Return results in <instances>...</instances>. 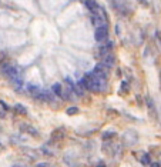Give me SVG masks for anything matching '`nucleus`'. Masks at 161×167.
<instances>
[{
  "instance_id": "f257e3e1",
  "label": "nucleus",
  "mask_w": 161,
  "mask_h": 167,
  "mask_svg": "<svg viewBox=\"0 0 161 167\" xmlns=\"http://www.w3.org/2000/svg\"><path fill=\"white\" fill-rule=\"evenodd\" d=\"M121 140H123V143L126 144V146H134V144L138 142V134L136 130H133V129H129L127 131H124L123 136H121Z\"/></svg>"
},
{
  "instance_id": "f03ea898",
  "label": "nucleus",
  "mask_w": 161,
  "mask_h": 167,
  "mask_svg": "<svg viewBox=\"0 0 161 167\" xmlns=\"http://www.w3.org/2000/svg\"><path fill=\"white\" fill-rule=\"evenodd\" d=\"M94 39L97 41H107L108 40V30L107 27H97L94 32Z\"/></svg>"
},
{
  "instance_id": "7ed1b4c3",
  "label": "nucleus",
  "mask_w": 161,
  "mask_h": 167,
  "mask_svg": "<svg viewBox=\"0 0 161 167\" xmlns=\"http://www.w3.org/2000/svg\"><path fill=\"white\" fill-rule=\"evenodd\" d=\"M91 23L97 27H107V20H105V16H100V15H96L93 13L91 16Z\"/></svg>"
},
{
  "instance_id": "20e7f679",
  "label": "nucleus",
  "mask_w": 161,
  "mask_h": 167,
  "mask_svg": "<svg viewBox=\"0 0 161 167\" xmlns=\"http://www.w3.org/2000/svg\"><path fill=\"white\" fill-rule=\"evenodd\" d=\"M93 72L96 73L98 77H103V79L107 80V76H108V67H105L103 63L96 64V67H94V70H93Z\"/></svg>"
},
{
  "instance_id": "39448f33",
  "label": "nucleus",
  "mask_w": 161,
  "mask_h": 167,
  "mask_svg": "<svg viewBox=\"0 0 161 167\" xmlns=\"http://www.w3.org/2000/svg\"><path fill=\"white\" fill-rule=\"evenodd\" d=\"M39 100H41V102H53V91H48V90H41L37 93V96H36Z\"/></svg>"
},
{
  "instance_id": "423d86ee",
  "label": "nucleus",
  "mask_w": 161,
  "mask_h": 167,
  "mask_svg": "<svg viewBox=\"0 0 161 167\" xmlns=\"http://www.w3.org/2000/svg\"><path fill=\"white\" fill-rule=\"evenodd\" d=\"M101 63L104 64L105 67L111 69V67H114V64H116V57L113 54H110V53H107V54L103 56V62Z\"/></svg>"
},
{
  "instance_id": "0eeeda50",
  "label": "nucleus",
  "mask_w": 161,
  "mask_h": 167,
  "mask_svg": "<svg viewBox=\"0 0 161 167\" xmlns=\"http://www.w3.org/2000/svg\"><path fill=\"white\" fill-rule=\"evenodd\" d=\"M20 130H22V131H26V133H29V134H32V136H39V131L34 127L29 126V124H22V126H20Z\"/></svg>"
},
{
  "instance_id": "6e6552de",
  "label": "nucleus",
  "mask_w": 161,
  "mask_h": 167,
  "mask_svg": "<svg viewBox=\"0 0 161 167\" xmlns=\"http://www.w3.org/2000/svg\"><path fill=\"white\" fill-rule=\"evenodd\" d=\"M22 151H23L24 154H27V156H29L30 159H34V160H36L37 157H39V153L34 150V149H30V147H23V149H22Z\"/></svg>"
},
{
  "instance_id": "1a4fd4ad",
  "label": "nucleus",
  "mask_w": 161,
  "mask_h": 167,
  "mask_svg": "<svg viewBox=\"0 0 161 167\" xmlns=\"http://www.w3.org/2000/svg\"><path fill=\"white\" fill-rule=\"evenodd\" d=\"M145 103H147V107H148V110L151 111L153 117H157V110H155V106H154L153 99H151V97H147V99H145Z\"/></svg>"
},
{
  "instance_id": "9d476101",
  "label": "nucleus",
  "mask_w": 161,
  "mask_h": 167,
  "mask_svg": "<svg viewBox=\"0 0 161 167\" xmlns=\"http://www.w3.org/2000/svg\"><path fill=\"white\" fill-rule=\"evenodd\" d=\"M51 91H53V94L54 96H58V97H63V89H61V84H53V87H51Z\"/></svg>"
},
{
  "instance_id": "9b49d317",
  "label": "nucleus",
  "mask_w": 161,
  "mask_h": 167,
  "mask_svg": "<svg viewBox=\"0 0 161 167\" xmlns=\"http://www.w3.org/2000/svg\"><path fill=\"white\" fill-rule=\"evenodd\" d=\"M86 7L89 9V10H91V13H94L97 10V7H98V4H97L94 0H86Z\"/></svg>"
},
{
  "instance_id": "f8f14e48",
  "label": "nucleus",
  "mask_w": 161,
  "mask_h": 167,
  "mask_svg": "<svg viewBox=\"0 0 161 167\" xmlns=\"http://www.w3.org/2000/svg\"><path fill=\"white\" fill-rule=\"evenodd\" d=\"M13 110L16 111V113H19V114H26V113H27V109L24 107L23 104H20V103L14 104V106H13Z\"/></svg>"
},
{
  "instance_id": "ddd939ff",
  "label": "nucleus",
  "mask_w": 161,
  "mask_h": 167,
  "mask_svg": "<svg viewBox=\"0 0 161 167\" xmlns=\"http://www.w3.org/2000/svg\"><path fill=\"white\" fill-rule=\"evenodd\" d=\"M111 49H113V43H111V41H107V44L100 49V54H101V56L107 54V53H108V52H110Z\"/></svg>"
},
{
  "instance_id": "4468645a",
  "label": "nucleus",
  "mask_w": 161,
  "mask_h": 167,
  "mask_svg": "<svg viewBox=\"0 0 161 167\" xmlns=\"http://www.w3.org/2000/svg\"><path fill=\"white\" fill-rule=\"evenodd\" d=\"M27 90H29V93H32V94L36 97L37 93L40 91V87H39V86H34V84H29V86H27Z\"/></svg>"
},
{
  "instance_id": "2eb2a0df",
  "label": "nucleus",
  "mask_w": 161,
  "mask_h": 167,
  "mask_svg": "<svg viewBox=\"0 0 161 167\" xmlns=\"http://www.w3.org/2000/svg\"><path fill=\"white\" fill-rule=\"evenodd\" d=\"M140 161H141V164H143V166H150V163H151V157H150V154H147V153L143 154Z\"/></svg>"
},
{
  "instance_id": "dca6fc26",
  "label": "nucleus",
  "mask_w": 161,
  "mask_h": 167,
  "mask_svg": "<svg viewBox=\"0 0 161 167\" xmlns=\"http://www.w3.org/2000/svg\"><path fill=\"white\" fill-rule=\"evenodd\" d=\"M101 137H103V140H104V142H110L113 137H116V133H114V131H104Z\"/></svg>"
},
{
  "instance_id": "f3484780",
  "label": "nucleus",
  "mask_w": 161,
  "mask_h": 167,
  "mask_svg": "<svg viewBox=\"0 0 161 167\" xmlns=\"http://www.w3.org/2000/svg\"><path fill=\"white\" fill-rule=\"evenodd\" d=\"M63 136H64L63 130H56V131L53 133V136H51V139H53V140H61Z\"/></svg>"
},
{
  "instance_id": "a211bd4d",
  "label": "nucleus",
  "mask_w": 161,
  "mask_h": 167,
  "mask_svg": "<svg viewBox=\"0 0 161 167\" xmlns=\"http://www.w3.org/2000/svg\"><path fill=\"white\" fill-rule=\"evenodd\" d=\"M66 113L69 114V116H74V114H77L79 113V107H76V106H71V107H69Z\"/></svg>"
},
{
  "instance_id": "6ab92c4d",
  "label": "nucleus",
  "mask_w": 161,
  "mask_h": 167,
  "mask_svg": "<svg viewBox=\"0 0 161 167\" xmlns=\"http://www.w3.org/2000/svg\"><path fill=\"white\" fill-rule=\"evenodd\" d=\"M129 91V81L127 80H123L121 81V87H120V93H124V91Z\"/></svg>"
},
{
  "instance_id": "aec40b11",
  "label": "nucleus",
  "mask_w": 161,
  "mask_h": 167,
  "mask_svg": "<svg viewBox=\"0 0 161 167\" xmlns=\"http://www.w3.org/2000/svg\"><path fill=\"white\" fill-rule=\"evenodd\" d=\"M10 142H12V143H14V144H19V143H22V142H23V139H22V137H20V136H12V137H10Z\"/></svg>"
},
{
  "instance_id": "412c9836",
  "label": "nucleus",
  "mask_w": 161,
  "mask_h": 167,
  "mask_svg": "<svg viewBox=\"0 0 161 167\" xmlns=\"http://www.w3.org/2000/svg\"><path fill=\"white\" fill-rule=\"evenodd\" d=\"M36 167H51V166L48 164L47 161H41V163H37V164H36Z\"/></svg>"
},
{
  "instance_id": "4be33fe9",
  "label": "nucleus",
  "mask_w": 161,
  "mask_h": 167,
  "mask_svg": "<svg viewBox=\"0 0 161 167\" xmlns=\"http://www.w3.org/2000/svg\"><path fill=\"white\" fill-rule=\"evenodd\" d=\"M0 106H3V109H4V110L7 111L9 110V106L6 103H4V102H3V100H0Z\"/></svg>"
},
{
  "instance_id": "5701e85b",
  "label": "nucleus",
  "mask_w": 161,
  "mask_h": 167,
  "mask_svg": "<svg viewBox=\"0 0 161 167\" xmlns=\"http://www.w3.org/2000/svg\"><path fill=\"white\" fill-rule=\"evenodd\" d=\"M160 163H150V167H160Z\"/></svg>"
},
{
  "instance_id": "b1692460",
  "label": "nucleus",
  "mask_w": 161,
  "mask_h": 167,
  "mask_svg": "<svg viewBox=\"0 0 161 167\" xmlns=\"http://www.w3.org/2000/svg\"><path fill=\"white\" fill-rule=\"evenodd\" d=\"M12 167H27V166H24V164H20V163H16V164H13Z\"/></svg>"
},
{
  "instance_id": "393cba45",
  "label": "nucleus",
  "mask_w": 161,
  "mask_h": 167,
  "mask_svg": "<svg viewBox=\"0 0 161 167\" xmlns=\"http://www.w3.org/2000/svg\"><path fill=\"white\" fill-rule=\"evenodd\" d=\"M157 39L160 40V43H161V33L160 32H157Z\"/></svg>"
},
{
  "instance_id": "a878e982",
  "label": "nucleus",
  "mask_w": 161,
  "mask_h": 167,
  "mask_svg": "<svg viewBox=\"0 0 161 167\" xmlns=\"http://www.w3.org/2000/svg\"><path fill=\"white\" fill-rule=\"evenodd\" d=\"M97 167H107V166H105L104 163H100V164H98V166H97Z\"/></svg>"
},
{
  "instance_id": "bb28decb",
  "label": "nucleus",
  "mask_w": 161,
  "mask_h": 167,
  "mask_svg": "<svg viewBox=\"0 0 161 167\" xmlns=\"http://www.w3.org/2000/svg\"><path fill=\"white\" fill-rule=\"evenodd\" d=\"M0 117H4V111H0Z\"/></svg>"
},
{
  "instance_id": "cd10ccee",
  "label": "nucleus",
  "mask_w": 161,
  "mask_h": 167,
  "mask_svg": "<svg viewBox=\"0 0 161 167\" xmlns=\"http://www.w3.org/2000/svg\"><path fill=\"white\" fill-rule=\"evenodd\" d=\"M158 163H160V164H161V154H160V161H158Z\"/></svg>"
},
{
  "instance_id": "c85d7f7f",
  "label": "nucleus",
  "mask_w": 161,
  "mask_h": 167,
  "mask_svg": "<svg viewBox=\"0 0 161 167\" xmlns=\"http://www.w3.org/2000/svg\"><path fill=\"white\" fill-rule=\"evenodd\" d=\"M160 79H161V74H160Z\"/></svg>"
}]
</instances>
